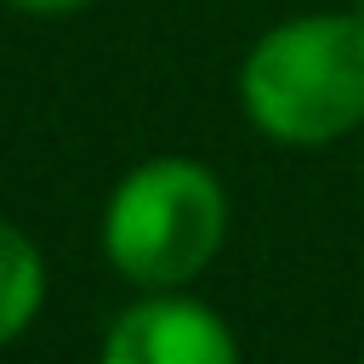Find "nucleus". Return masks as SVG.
I'll use <instances>...</instances> for the list:
<instances>
[{
  "label": "nucleus",
  "mask_w": 364,
  "mask_h": 364,
  "mask_svg": "<svg viewBox=\"0 0 364 364\" xmlns=\"http://www.w3.org/2000/svg\"><path fill=\"white\" fill-rule=\"evenodd\" d=\"M11 11H28V17H68V11H85L91 0H6Z\"/></svg>",
  "instance_id": "obj_5"
},
{
  "label": "nucleus",
  "mask_w": 364,
  "mask_h": 364,
  "mask_svg": "<svg viewBox=\"0 0 364 364\" xmlns=\"http://www.w3.org/2000/svg\"><path fill=\"white\" fill-rule=\"evenodd\" d=\"M46 301V262L23 228L0 216V347L17 341Z\"/></svg>",
  "instance_id": "obj_4"
},
{
  "label": "nucleus",
  "mask_w": 364,
  "mask_h": 364,
  "mask_svg": "<svg viewBox=\"0 0 364 364\" xmlns=\"http://www.w3.org/2000/svg\"><path fill=\"white\" fill-rule=\"evenodd\" d=\"M97 364H239V341L210 301L148 290L108 324Z\"/></svg>",
  "instance_id": "obj_3"
},
{
  "label": "nucleus",
  "mask_w": 364,
  "mask_h": 364,
  "mask_svg": "<svg viewBox=\"0 0 364 364\" xmlns=\"http://www.w3.org/2000/svg\"><path fill=\"white\" fill-rule=\"evenodd\" d=\"M239 108L279 148H330L364 125V17L273 23L239 63Z\"/></svg>",
  "instance_id": "obj_1"
},
{
  "label": "nucleus",
  "mask_w": 364,
  "mask_h": 364,
  "mask_svg": "<svg viewBox=\"0 0 364 364\" xmlns=\"http://www.w3.org/2000/svg\"><path fill=\"white\" fill-rule=\"evenodd\" d=\"M228 239V193L210 165L159 154L131 165L102 210V256L142 290H182Z\"/></svg>",
  "instance_id": "obj_2"
},
{
  "label": "nucleus",
  "mask_w": 364,
  "mask_h": 364,
  "mask_svg": "<svg viewBox=\"0 0 364 364\" xmlns=\"http://www.w3.org/2000/svg\"><path fill=\"white\" fill-rule=\"evenodd\" d=\"M358 17H364V0H358Z\"/></svg>",
  "instance_id": "obj_6"
}]
</instances>
